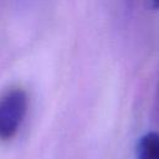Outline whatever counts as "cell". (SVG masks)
<instances>
[{
    "instance_id": "1",
    "label": "cell",
    "mask_w": 159,
    "mask_h": 159,
    "mask_svg": "<svg viewBox=\"0 0 159 159\" xmlns=\"http://www.w3.org/2000/svg\"><path fill=\"white\" fill-rule=\"evenodd\" d=\"M27 94L20 88L11 89L0 98V139L16 135L27 111Z\"/></svg>"
},
{
    "instance_id": "2",
    "label": "cell",
    "mask_w": 159,
    "mask_h": 159,
    "mask_svg": "<svg viewBox=\"0 0 159 159\" xmlns=\"http://www.w3.org/2000/svg\"><path fill=\"white\" fill-rule=\"evenodd\" d=\"M137 159H159V133L148 132L142 135L135 148Z\"/></svg>"
},
{
    "instance_id": "3",
    "label": "cell",
    "mask_w": 159,
    "mask_h": 159,
    "mask_svg": "<svg viewBox=\"0 0 159 159\" xmlns=\"http://www.w3.org/2000/svg\"><path fill=\"white\" fill-rule=\"evenodd\" d=\"M152 6L154 9H159V0H152Z\"/></svg>"
}]
</instances>
